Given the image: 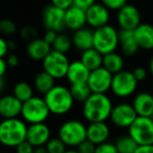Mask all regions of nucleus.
I'll return each mask as SVG.
<instances>
[{
	"instance_id": "1",
	"label": "nucleus",
	"mask_w": 153,
	"mask_h": 153,
	"mask_svg": "<svg viewBox=\"0 0 153 153\" xmlns=\"http://www.w3.org/2000/svg\"><path fill=\"white\" fill-rule=\"evenodd\" d=\"M113 105L105 94H91L83 103L82 112L89 123H101L110 117Z\"/></svg>"
},
{
	"instance_id": "2",
	"label": "nucleus",
	"mask_w": 153,
	"mask_h": 153,
	"mask_svg": "<svg viewBox=\"0 0 153 153\" xmlns=\"http://www.w3.org/2000/svg\"><path fill=\"white\" fill-rule=\"evenodd\" d=\"M27 126L20 119L2 120L0 122V144L9 148H16L26 140Z\"/></svg>"
},
{
	"instance_id": "3",
	"label": "nucleus",
	"mask_w": 153,
	"mask_h": 153,
	"mask_svg": "<svg viewBox=\"0 0 153 153\" xmlns=\"http://www.w3.org/2000/svg\"><path fill=\"white\" fill-rule=\"evenodd\" d=\"M44 101L49 112L56 115H63L69 112L74 103L69 88L63 85H56L49 90L44 96Z\"/></svg>"
},
{
	"instance_id": "4",
	"label": "nucleus",
	"mask_w": 153,
	"mask_h": 153,
	"mask_svg": "<svg viewBox=\"0 0 153 153\" xmlns=\"http://www.w3.org/2000/svg\"><path fill=\"white\" fill-rule=\"evenodd\" d=\"M58 135L65 146L78 147L87 140V127L80 121L69 120L60 126Z\"/></svg>"
},
{
	"instance_id": "5",
	"label": "nucleus",
	"mask_w": 153,
	"mask_h": 153,
	"mask_svg": "<svg viewBox=\"0 0 153 153\" xmlns=\"http://www.w3.org/2000/svg\"><path fill=\"white\" fill-rule=\"evenodd\" d=\"M51 112L47 107L44 98L33 97L28 101L22 104L21 115L23 120L30 125L34 124H42L47 120Z\"/></svg>"
},
{
	"instance_id": "6",
	"label": "nucleus",
	"mask_w": 153,
	"mask_h": 153,
	"mask_svg": "<svg viewBox=\"0 0 153 153\" xmlns=\"http://www.w3.org/2000/svg\"><path fill=\"white\" fill-rule=\"evenodd\" d=\"M119 44V32L113 26L106 25L94 32V48L101 55L114 53Z\"/></svg>"
},
{
	"instance_id": "7",
	"label": "nucleus",
	"mask_w": 153,
	"mask_h": 153,
	"mask_svg": "<svg viewBox=\"0 0 153 153\" xmlns=\"http://www.w3.org/2000/svg\"><path fill=\"white\" fill-rule=\"evenodd\" d=\"M129 136L138 146L153 145V120L152 117H137L128 128Z\"/></svg>"
},
{
	"instance_id": "8",
	"label": "nucleus",
	"mask_w": 153,
	"mask_h": 153,
	"mask_svg": "<svg viewBox=\"0 0 153 153\" xmlns=\"http://www.w3.org/2000/svg\"><path fill=\"white\" fill-rule=\"evenodd\" d=\"M69 64L67 56L56 51H51L42 61L43 71L47 72L55 80L65 78Z\"/></svg>"
},
{
	"instance_id": "9",
	"label": "nucleus",
	"mask_w": 153,
	"mask_h": 153,
	"mask_svg": "<svg viewBox=\"0 0 153 153\" xmlns=\"http://www.w3.org/2000/svg\"><path fill=\"white\" fill-rule=\"evenodd\" d=\"M137 87V81L131 71L123 70L117 74H113L111 91L120 98H127L131 96Z\"/></svg>"
},
{
	"instance_id": "10",
	"label": "nucleus",
	"mask_w": 153,
	"mask_h": 153,
	"mask_svg": "<svg viewBox=\"0 0 153 153\" xmlns=\"http://www.w3.org/2000/svg\"><path fill=\"white\" fill-rule=\"evenodd\" d=\"M113 74H110L104 67L90 71L87 85L92 94H105L111 88Z\"/></svg>"
},
{
	"instance_id": "11",
	"label": "nucleus",
	"mask_w": 153,
	"mask_h": 153,
	"mask_svg": "<svg viewBox=\"0 0 153 153\" xmlns=\"http://www.w3.org/2000/svg\"><path fill=\"white\" fill-rule=\"evenodd\" d=\"M137 114L133 109L132 105L122 103L113 106L110 114V120L117 127L129 128L136 120Z\"/></svg>"
},
{
	"instance_id": "12",
	"label": "nucleus",
	"mask_w": 153,
	"mask_h": 153,
	"mask_svg": "<svg viewBox=\"0 0 153 153\" xmlns=\"http://www.w3.org/2000/svg\"><path fill=\"white\" fill-rule=\"evenodd\" d=\"M43 23L47 30L56 33L62 32L65 26V11L56 7L53 4H48L43 11Z\"/></svg>"
},
{
	"instance_id": "13",
	"label": "nucleus",
	"mask_w": 153,
	"mask_h": 153,
	"mask_svg": "<svg viewBox=\"0 0 153 153\" xmlns=\"http://www.w3.org/2000/svg\"><path fill=\"white\" fill-rule=\"evenodd\" d=\"M117 23L121 30H132L140 24V15L138 10L132 4H126L117 12Z\"/></svg>"
},
{
	"instance_id": "14",
	"label": "nucleus",
	"mask_w": 153,
	"mask_h": 153,
	"mask_svg": "<svg viewBox=\"0 0 153 153\" xmlns=\"http://www.w3.org/2000/svg\"><path fill=\"white\" fill-rule=\"evenodd\" d=\"M51 129L45 123L34 124L27 127L26 142H28L34 148L45 147L51 140Z\"/></svg>"
},
{
	"instance_id": "15",
	"label": "nucleus",
	"mask_w": 153,
	"mask_h": 153,
	"mask_svg": "<svg viewBox=\"0 0 153 153\" xmlns=\"http://www.w3.org/2000/svg\"><path fill=\"white\" fill-rule=\"evenodd\" d=\"M109 10L103 3L94 2L89 9L86 11V21L91 27L101 28L108 25L109 21Z\"/></svg>"
},
{
	"instance_id": "16",
	"label": "nucleus",
	"mask_w": 153,
	"mask_h": 153,
	"mask_svg": "<svg viewBox=\"0 0 153 153\" xmlns=\"http://www.w3.org/2000/svg\"><path fill=\"white\" fill-rule=\"evenodd\" d=\"M22 104L13 94H7L0 98V117L3 120L17 119L21 114Z\"/></svg>"
},
{
	"instance_id": "17",
	"label": "nucleus",
	"mask_w": 153,
	"mask_h": 153,
	"mask_svg": "<svg viewBox=\"0 0 153 153\" xmlns=\"http://www.w3.org/2000/svg\"><path fill=\"white\" fill-rule=\"evenodd\" d=\"M110 134V129L105 122L101 123H90L87 126V140L99 146L107 142Z\"/></svg>"
},
{
	"instance_id": "18",
	"label": "nucleus",
	"mask_w": 153,
	"mask_h": 153,
	"mask_svg": "<svg viewBox=\"0 0 153 153\" xmlns=\"http://www.w3.org/2000/svg\"><path fill=\"white\" fill-rule=\"evenodd\" d=\"M132 107L137 117H152L153 114V94L149 92H140L134 98Z\"/></svg>"
},
{
	"instance_id": "19",
	"label": "nucleus",
	"mask_w": 153,
	"mask_h": 153,
	"mask_svg": "<svg viewBox=\"0 0 153 153\" xmlns=\"http://www.w3.org/2000/svg\"><path fill=\"white\" fill-rule=\"evenodd\" d=\"M86 21V12L74 5L65 12V26L74 32L84 28Z\"/></svg>"
},
{
	"instance_id": "20",
	"label": "nucleus",
	"mask_w": 153,
	"mask_h": 153,
	"mask_svg": "<svg viewBox=\"0 0 153 153\" xmlns=\"http://www.w3.org/2000/svg\"><path fill=\"white\" fill-rule=\"evenodd\" d=\"M90 71L81 61H74L69 64L66 78L70 84L87 83Z\"/></svg>"
},
{
	"instance_id": "21",
	"label": "nucleus",
	"mask_w": 153,
	"mask_h": 153,
	"mask_svg": "<svg viewBox=\"0 0 153 153\" xmlns=\"http://www.w3.org/2000/svg\"><path fill=\"white\" fill-rule=\"evenodd\" d=\"M134 38L138 47L150 51L153 49V25L149 23H140L133 30Z\"/></svg>"
},
{
	"instance_id": "22",
	"label": "nucleus",
	"mask_w": 153,
	"mask_h": 153,
	"mask_svg": "<svg viewBox=\"0 0 153 153\" xmlns=\"http://www.w3.org/2000/svg\"><path fill=\"white\" fill-rule=\"evenodd\" d=\"M53 51L51 46L47 44L43 39H38L32 41L27 45V55L30 59L35 61H43Z\"/></svg>"
},
{
	"instance_id": "23",
	"label": "nucleus",
	"mask_w": 153,
	"mask_h": 153,
	"mask_svg": "<svg viewBox=\"0 0 153 153\" xmlns=\"http://www.w3.org/2000/svg\"><path fill=\"white\" fill-rule=\"evenodd\" d=\"M72 44L82 53L94 48V32L88 28H82L74 32L72 36Z\"/></svg>"
},
{
	"instance_id": "24",
	"label": "nucleus",
	"mask_w": 153,
	"mask_h": 153,
	"mask_svg": "<svg viewBox=\"0 0 153 153\" xmlns=\"http://www.w3.org/2000/svg\"><path fill=\"white\" fill-rule=\"evenodd\" d=\"M119 43L123 53L126 56H133L137 53L138 45L134 38V34L132 30H121L119 32Z\"/></svg>"
},
{
	"instance_id": "25",
	"label": "nucleus",
	"mask_w": 153,
	"mask_h": 153,
	"mask_svg": "<svg viewBox=\"0 0 153 153\" xmlns=\"http://www.w3.org/2000/svg\"><path fill=\"white\" fill-rule=\"evenodd\" d=\"M80 61L86 66V68H88L89 71H94L103 66V55L94 48H91L82 53Z\"/></svg>"
},
{
	"instance_id": "26",
	"label": "nucleus",
	"mask_w": 153,
	"mask_h": 153,
	"mask_svg": "<svg viewBox=\"0 0 153 153\" xmlns=\"http://www.w3.org/2000/svg\"><path fill=\"white\" fill-rule=\"evenodd\" d=\"M110 74H117L123 71L124 68V59L117 53H111L108 55L103 56V66Z\"/></svg>"
},
{
	"instance_id": "27",
	"label": "nucleus",
	"mask_w": 153,
	"mask_h": 153,
	"mask_svg": "<svg viewBox=\"0 0 153 153\" xmlns=\"http://www.w3.org/2000/svg\"><path fill=\"white\" fill-rule=\"evenodd\" d=\"M34 84L37 91L41 94H44V96L56 86L55 79L45 71H40L37 74L35 78Z\"/></svg>"
},
{
	"instance_id": "28",
	"label": "nucleus",
	"mask_w": 153,
	"mask_h": 153,
	"mask_svg": "<svg viewBox=\"0 0 153 153\" xmlns=\"http://www.w3.org/2000/svg\"><path fill=\"white\" fill-rule=\"evenodd\" d=\"M70 94L72 98L76 102L84 103L90 96H91V90L87 83H79V84H72L69 88Z\"/></svg>"
},
{
	"instance_id": "29",
	"label": "nucleus",
	"mask_w": 153,
	"mask_h": 153,
	"mask_svg": "<svg viewBox=\"0 0 153 153\" xmlns=\"http://www.w3.org/2000/svg\"><path fill=\"white\" fill-rule=\"evenodd\" d=\"M13 96L15 97V98H17L20 102L24 103L34 97L33 87L27 82H18V83L14 86Z\"/></svg>"
},
{
	"instance_id": "30",
	"label": "nucleus",
	"mask_w": 153,
	"mask_h": 153,
	"mask_svg": "<svg viewBox=\"0 0 153 153\" xmlns=\"http://www.w3.org/2000/svg\"><path fill=\"white\" fill-rule=\"evenodd\" d=\"M114 146L117 150V153H134L136 149H137L138 145L134 142L133 138L127 135L120 137L115 142Z\"/></svg>"
},
{
	"instance_id": "31",
	"label": "nucleus",
	"mask_w": 153,
	"mask_h": 153,
	"mask_svg": "<svg viewBox=\"0 0 153 153\" xmlns=\"http://www.w3.org/2000/svg\"><path fill=\"white\" fill-rule=\"evenodd\" d=\"M72 45V40L65 34H59L56 39V41L53 42V51H56L58 53H61L66 55V53L70 51Z\"/></svg>"
},
{
	"instance_id": "32",
	"label": "nucleus",
	"mask_w": 153,
	"mask_h": 153,
	"mask_svg": "<svg viewBox=\"0 0 153 153\" xmlns=\"http://www.w3.org/2000/svg\"><path fill=\"white\" fill-rule=\"evenodd\" d=\"M48 153H65L66 146L59 137L51 138L45 146Z\"/></svg>"
},
{
	"instance_id": "33",
	"label": "nucleus",
	"mask_w": 153,
	"mask_h": 153,
	"mask_svg": "<svg viewBox=\"0 0 153 153\" xmlns=\"http://www.w3.org/2000/svg\"><path fill=\"white\" fill-rule=\"evenodd\" d=\"M17 30V25L14 21L10 19L0 20V33L7 36H12Z\"/></svg>"
},
{
	"instance_id": "34",
	"label": "nucleus",
	"mask_w": 153,
	"mask_h": 153,
	"mask_svg": "<svg viewBox=\"0 0 153 153\" xmlns=\"http://www.w3.org/2000/svg\"><path fill=\"white\" fill-rule=\"evenodd\" d=\"M20 36H21L22 39L28 41V43H30L37 39V30H36V28L33 27V26H30V25L24 26V27L21 28Z\"/></svg>"
},
{
	"instance_id": "35",
	"label": "nucleus",
	"mask_w": 153,
	"mask_h": 153,
	"mask_svg": "<svg viewBox=\"0 0 153 153\" xmlns=\"http://www.w3.org/2000/svg\"><path fill=\"white\" fill-rule=\"evenodd\" d=\"M103 4L108 10L119 12L122 7H124L127 4V2H126L125 0H104V1H103Z\"/></svg>"
},
{
	"instance_id": "36",
	"label": "nucleus",
	"mask_w": 153,
	"mask_h": 153,
	"mask_svg": "<svg viewBox=\"0 0 153 153\" xmlns=\"http://www.w3.org/2000/svg\"><path fill=\"white\" fill-rule=\"evenodd\" d=\"M94 153H117V150L115 148L114 144L111 143H104L96 147Z\"/></svg>"
},
{
	"instance_id": "37",
	"label": "nucleus",
	"mask_w": 153,
	"mask_h": 153,
	"mask_svg": "<svg viewBox=\"0 0 153 153\" xmlns=\"http://www.w3.org/2000/svg\"><path fill=\"white\" fill-rule=\"evenodd\" d=\"M96 147L92 143H90L89 140H84L83 143H82L81 145H79V146L76 147V151L79 153H94V151H96Z\"/></svg>"
},
{
	"instance_id": "38",
	"label": "nucleus",
	"mask_w": 153,
	"mask_h": 153,
	"mask_svg": "<svg viewBox=\"0 0 153 153\" xmlns=\"http://www.w3.org/2000/svg\"><path fill=\"white\" fill-rule=\"evenodd\" d=\"M72 3H74L72 0H53L51 4H53L58 9L63 10V11L66 12L69 7H72Z\"/></svg>"
},
{
	"instance_id": "39",
	"label": "nucleus",
	"mask_w": 153,
	"mask_h": 153,
	"mask_svg": "<svg viewBox=\"0 0 153 153\" xmlns=\"http://www.w3.org/2000/svg\"><path fill=\"white\" fill-rule=\"evenodd\" d=\"M94 3V0H74V5L86 12Z\"/></svg>"
},
{
	"instance_id": "40",
	"label": "nucleus",
	"mask_w": 153,
	"mask_h": 153,
	"mask_svg": "<svg viewBox=\"0 0 153 153\" xmlns=\"http://www.w3.org/2000/svg\"><path fill=\"white\" fill-rule=\"evenodd\" d=\"M34 147L26 140L16 147V152L17 153H34Z\"/></svg>"
},
{
	"instance_id": "41",
	"label": "nucleus",
	"mask_w": 153,
	"mask_h": 153,
	"mask_svg": "<svg viewBox=\"0 0 153 153\" xmlns=\"http://www.w3.org/2000/svg\"><path fill=\"white\" fill-rule=\"evenodd\" d=\"M132 74H133V76H134V78H135L136 81L140 82V81H143V80L146 79L147 70L145 69L144 67H136L135 69L132 71Z\"/></svg>"
},
{
	"instance_id": "42",
	"label": "nucleus",
	"mask_w": 153,
	"mask_h": 153,
	"mask_svg": "<svg viewBox=\"0 0 153 153\" xmlns=\"http://www.w3.org/2000/svg\"><path fill=\"white\" fill-rule=\"evenodd\" d=\"M58 35H59V34H58V33H56V32H53V30H46L43 40H44L47 44H49L51 46V45L53 44V42L56 41V39H57Z\"/></svg>"
},
{
	"instance_id": "43",
	"label": "nucleus",
	"mask_w": 153,
	"mask_h": 153,
	"mask_svg": "<svg viewBox=\"0 0 153 153\" xmlns=\"http://www.w3.org/2000/svg\"><path fill=\"white\" fill-rule=\"evenodd\" d=\"M9 45H7V41L3 39L2 37H0V58L3 59L9 53Z\"/></svg>"
},
{
	"instance_id": "44",
	"label": "nucleus",
	"mask_w": 153,
	"mask_h": 153,
	"mask_svg": "<svg viewBox=\"0 0 153 153\" xmlns=\"http://www.w3.org/2000/svg\"><path fill=\"white\" fill-rule=\"evenodd\" d=\"M5 61H7V64L10 67H16V66L19 64V58H18V56L15 55V53H11V55L7 56Z\"/></svg>"
},
{
	"instance_id": "45",
	"label": "nucleus",
	"mask_w": 153,
	"mask_h": 153,
	"mask_svg": "<svg viewBox=\"0 0 153 153\" xmlns=\"http://www.w3.org/2000/svg\"><path fill=\"white\" fill-rule=\"evenodd\" d=\"M134 153H153V145L138 146Z\"/></svg>"
},
{
	"instance_id": "46",
	"label": "nucleus",
	"mask_w": 153,
	"mask_h": 153,
	"mask_svg": "<svg viewBox=\"0 0 153 153\" xmlns=\"http://www.w3.org/2000/svg\"><path fill=\"white\" fill-rule=\"evenodd\" d=\"M7 69V61L4 59H1L0 58V78H2L3 74H5Z\"/></svg>"
},
{
	"instance_id": "47",
	"label": "nucleus",
	"mask_w": 153,
	"mask_h": 153,
	"mask_svg": "<svg viewBox=\"0 0 153 153\" xmlns=\"http://www.w3.org/2000/svg\"><path fill=\"white\" fill-rule=\"evenodd\" d=\"M34 153H48L45 147H38V148H35Z\"/></svg>"
},
{
	"instance_id": "48",
	"label": "nucleus",
	"mask_w": 153,
	"mask_h": 153,
	"mask_svg": "<svg viewBox=\"0 0 153 153\" xmlns=\"http://www.w3.org/2000/svg\"><path fill=\"white\" fill-rule=\"evenodd\" d=\"M7 45H9V49L10 51H13V49H15L16 47H17V45L14 43V41L12 40H9L7 41Z\"/></svg>"
},
{
	"instance_id": "49",
	"label": "nucleus",
	"mask_w": 153,
	"mask_h": 153,
	"mask_svg": "<svg viewBox=\"0 0 153 153\" xmlns=\"http://www.w3.org/2000/svg\"><path fill=\"white\" fill-rule=\"evenodd\" d=\"M149 70H150L151 74L153 76V55L150 59V62H149Z\"/></svg>"
},
{
	"instance_id": "50",
	"label": "nucleus",
	"mask_w": 153,
	"mask_h": 153,
	"mask_svg": "<svg viewBox=\"0 0 153 153\" xmlns=\"http://www.w3.org/2000/svg\"><path fill=\"white\" fill-rule=\"evenodd\" d=\"M3 87H4V81H3L2 78H0V92L2 91Z\"/></svg>"
},
{
	"instance_id": "51",
	"label": "nucleus",
	"mask_w": 153,
	"mask_h": 153,
	"mask_svg": "<svg viewBox=\"0 0 153 153\" xmlns=\"http://www.w3.org/2000/svg\"><path fill=\"white\" fill-rule=\"evenodd\" d=\"M65 153H79L76 150H66Z\"/></svg>"
},
{
	"instance_id": "52",
	"label": "nucleus",
	"mask_w": 153,
	"mask_h": 153,
	"mask_svg": "<svg viewBox=\"0 0 153 153\" xmlns=\"http://www.w3.org/2000/svg\"><path fill=\"white\" fill-rule=\"evenodd\" d=\"M152 120H153V114H152Z\"/></svg>"
},
{
	"instance_id": "53",
	"label": "nucleus",
	"mask_w": 153,
	"mask_h": 153,
	"mask_svg": "<svg viewBox=\"0 0 153 153\" xmlns=\"http://www.w3.org/2000/svg\"><path fill=\"white\" fill-rule=\"evenodd\" d=\"M152 90H153V87H152Z\"/></svg>"
}]
</instances>
